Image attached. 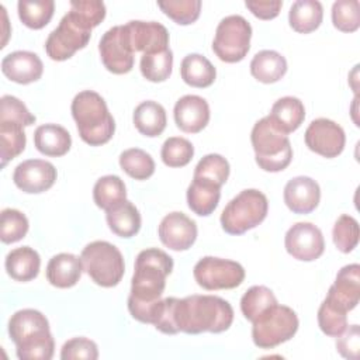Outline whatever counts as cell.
<instances>
[{"label":"cell","mask_w":360,"mask_h":360,"mask_svg":"<svg viewBox=\"0 0 360 360\" xmlns=\"http://www.w3.org/2000/svg\"><path fill=\"white\" fill-rule=\"evenodd\" d=\"M172 270L173 259L166 252L149 248L138 253L128 297V311L134 319L142 323L153 322L166 277Z\"/></svg>","instance_id":"cell-1"},{"label":"cell","mask_w":360,"mask_h":360,"mask_svg":"<svg viewBox=\"0 0 360 360\" xmlns=\"http://www.w3.org/2000/svg\"><path fill=\"white\" fill-rule=\"evenodd\" d=\"M174 322L179 332L198 335L202 332L221 333L233 322V309L228 301L217 295H188L177 298Z\"/></svg>","instance_id":"cell-2"},{"label":"cell","mask_w":360,"mask_h":360,"mask_svg":"<svg viewBox=\"0 0 360 360\" xmlns=\"http://www.w3.org/2000/svg\"><path fill=\"white\" fill-rule=\"evenodd\" d=\"M8 335L21 360H51L55 342L46 316L32 308L14 312L8 319Z\"/></svg>","instance_id":"cell-3"},{"label":"cell","mask_w":360,"mask_h":360,"mask_svg":"<svg viewBox=\"0 0 360 360\" xmlns=\"http://www.w3.org/2000/svg\"><path fill=\"white\" fill-rule=\"evenodd\" d=\"M70 110L83 142L90 146H100L112 138L115 121L104 98L97 91L83 90L77 93Z\"/></svg>","instance_id":"cell-4"},{"label":"cell","mask_w":360,"mask_h":360,"mask_svg":"<svg viewBox=\"0 0 360 360\" xmlns=\"http://www.w3.org/2000/svg\"><path fill=\"white\" fill-rule=\"evenodd\" d=\"M255 159L264 172H281L292 159V148L285 134L278 131L269 117L259 120L250 132Z\"/></svg>","instance_id":"cell-5"},{"label":"cell","mask_w":360,"mask_h":360,"mask_svg":"<svg viewBox=\"0 0 360 360\" xmlns=\"http://www.w3.org/2000/svg\"><path fill=\"white\" fill-rule=\"evenodd\" d=\"M267 211V197L256 188H246L224 208L221 214L222 229L229 235H242L262 224Z\"/></svg>","instance_id":"cell-6"},{"label":"cell","mask_w":360,"mask_h":360,"mask_svg":"<svg viewBox=\"0 0 360 360\" xmlns=\"http://www.w3.org/2000/svg\"><path fill=\"white\" fill-rule=\"evenodd\" d=\"M83 269L89 277L101 287H115L124 273V256L117 246L107 240H94L86 245L80 255Z\"/></svg>","instance_id":"cell-7"},{"label":"cell","mask_w":360,"mask_h":360,"mask_svg":"<svg viewBox=\"0 0 360 360\" xmlns=\"http://www.w3.org/2000/svg\"><path fill=\"white\" fill-rule=\"evenodd\" d=\"M252 323V339L260 349H273L290 340L300 325L297 314L278 302L262 312Z\"/></svg>","instance_id":"cell-8"},{"label":"cell","mask_w":360,"mask_h":360,"mask_svg":"<svg viewBox=\"0 0 360 360\" xmlns=\"http://www.w3.org/2000/svg\"><path fill=\"white\" fill-rule=\"evenodd\" d=\"M91 27L73 10L65 14L59 25L48 35L45 42L46 55L52 60H66L76 51L83 49L91 35Z\"/></svg>","instance_id":"cell-9"},{"label":"cell","mask_w":360,"mask_h":360,"mask_svg":"<svg viewBox=\"0 0 360 360\" xmlns=\"http://www.w3.org/2000/svg\"><path fill=\"white\" fill-rule=\"evenodd\" d=\"M252 27L242 15L232 14L222 18L212 41L214 53L226 63L240 62L250 49Z\"/></svg>","instance_id":"cell-10"},{"label":"cell","mask_w":360,"mask_h":360,"mask_svg":"<svg viewBox=\"0 0 360 360\" xmlns=\"http://www.w3.org/2000/svg\"><path fill=\"white\" fill-rule=\"evenodd\" d=\"M193 274L197 284L208 291L236 288L245 280V269L240 263L214 256L200 259Z\"/></svg>","instance_id":"cell-11"},{"label":"cell","mask_w":360,"mask_h":360,"mask_svg":"<svg viewBox=\"0 0 360 360\" xmlns=\"http://www.w3.org/2000/svg\"><path fill=\"white\" fill-rule=\"evenodd\" d=\"M98 52L104 68L114 75H124L134 68V49L124 25H115L107 30L100 42Z\"/></svg>","instance_id":"cell-12"},{"label":"cell","mask_w":360,"mask_h":360,"mask_svg":"<svg viewBox=\"0 0 360 360\" xmlns=\"http://www.w3.org/2000/svg\"><path fill=\"white\" fill-rule=\"evenodd\" d=\"M304 139L309 150L328 159L339 156L346 143L343 128L329 118L314 120L308 125Z\"/></svg>","instance_id":"cell-13"},{"label":"cell","mask_w":360,"mask_h":360,"mask_svg":"<svg viewBox=\"0 0 360 360\" xmlns=\"http://www.w3.org/2000/svg\"><path fill=\"white\" fill-rule=\"evenodd\" d=\"M285 250L297 260L314 262L322 256L325 240L321 229L311 222H297L285 233Z\"/></svg>","instance_id":"cell-14"},{"label":"cell","mask_w":360,"mask_h":360,"mask_svg":"<svg viewBox=\"0 0 360 360\" xmlns=\"http://www.w3.org/2000/svg\"><path fill=\"white\" fill-rule=\"evenodd\" d=\"M56 176V169L51 162L28 159L14 169L13 181L22 193L39 194L53 186Z\"/></svg>","instance_id":"cell-15"},{"label":"cell","mask_w":360,"mask_h":360,"mask_svg":"<svg viewBox=\"0 0 360 360\" xmlns=\"http://www.w3.org/2000/svg\"><path fill=\"white\" fill-rule=\"evenodd\" d=\"M160 242L174 252L187 250L197 239L195 222L183 212L174 211L163 217L159 224Z\"/></svg>","instance_id":"cell-16"},{"label":"cell","mask_w":360,"mask_h":360,"mask_svg":"<svg viewBox=\"0 0 360 360\" xmlns=\"http://www.w3.org/2000/svg\"><path fill=\"white\" fill-rule=\"evenodd\" d=\"M134 52L155 53L169 48V31L156 21L132 20L125 24Z\"/></svg>","instance_id":"cell-17"},{"label":"cell","mask_w":360,"mask_h":360,"mask_svg":"<svg viewBox=\"0 0 360 360\" xmlns=\"http://www.w3.org/2000/svg\"><path fill=\"white\" fill-rule=\"evenodd\" d=\"M325 300L345 312L357 307L360 300V266L357 263L346 264L338 271Z\"/></svg>","instance_id":"cell-18"},{"label":"cell","mask_w":360,"mask_h":360,"mask_svg":"<svg viewBox=\"0 0 360 360\" xmlns=\"http://www.w3.org/2000/svg\"><path fill=\"white\" fill-rule=\"evenodd\" d=\"M176 125L187 134L202 131L210 121V105L205 98L195 94L180 97L173 110Z\"/></svg>","instance_id":"cell-19"},{"label":"cell","mask_w":360,"mask_h":360,"mask_svg":"<svg viewBox=\"0 0 360 360\" xmlns=\"http://www.w3.org/2000/svg\"><path fill=\"white\" fill-rule=\"evenodd\" d=\"M284 202L294 214L312 212L321 200L319 184L308 176H297L284 187Z\"/></svg>","instance_id":"cell-20"},{"label":"cell","mask_w":360,"mask_h":360,"mask_svg":"<svg viewBox=\"0 0 360 360\" xmlns=\"http://www.w3.org/2000/svg\"><path fill=\"white\" fill-rule=\"evenodd\" d=\"M3 75L18 84H28L41 79L44 65L39 56L30 51H14L1 60Z\"/></svg>","instance_id":"cell-21"},{"label":"cell","mask_w":360,"mask_h":360,"mask_svg":"<svg viewBox=\"0 0 360 360\" xmlns=\"http://www.w3.org/2000/svg\"><path fill=\"white\" fill-rule=\"evenodd\" d=\"M82 259L72 253L55 255L46 266V280L58 288H70L82 277Z\"/></svg>","instance_id":"cell-22"},{"label":"cell","mask_w":360,"mask_h":360,"mask_svg":"<svg viewBox=\"0 0 360 360\" xmlns=\"http://www.w3.org/2000/svg\"><path fill=\"white\" fill-rule=\"evenodd\" d=\"M267 117L278 131L287 135L298 129L304 122L305 107L300 98L285 96L273 104Z\"/></svg>","instance_id":"cell-23"},{"label":"cell","mask_w":360,"mask_h":360,"mask_svg":"<svg viewBox=\"0 0 360 360\" xmlns=\"http://www.w3.org/2000/svg\"><path fill=\"white\" fill-rule=\"evenodd\" d=\"M34 145L45 156L59 158L69 152L72 138L66 128L58 124L39 125L34 132Z\"/></svg>","instance_id":"cell-24"},{"label":"cell","mask_w":360,"mask_h":360,"mask_svg":"<svg viewBox=\"0 0 360 360\" xmlns=\"http://www.w3.org/2000/svg\"><path fill=\"white\" fill-rule=\"evenodd\" d=\"M6 271L15 281L34 280L41 267V257L37 250L30 246H21L10 250L6 256Z\"/></svg>","instance_id":"cell-25"},{"label":"cell","mask_w":360,"mask_h":360,"mask_svg":"<svg viewBox=\"0 0 360 360\" xmlns=\"http://www.w3.org/2000/svg\"><path fill=\"white\" fill-rule=\"evenodd\" d=\"M219 198L221 187L218 184L193 177L187 188V204L194 214L208 217L218 207Z\"/></svg>","instance_id":"cell-26"},{"label":"cell","mask_w":360,"mask_h":360,"mask_svg":"<svg viewBox=\"0 0 360 360\" xmlns=\"http://www.w3.org/2000/svg\"><path fill=\"white\" fill-rule=\"evenodd\" d=\"M105 219L112 233L120 238H132L141 229V214L128 200H124L107 210Z\"/></svg>","instance_id":"cell-27"},{"label":"cell","mask_w":360,"mask_h":360,"mask_svg":"<svg viewBox=\"0 0 360 360\" xmlns=\"http://www.w3.org/2000/svg\"><path fill=\"white\" fill-rule=\"evenodd\" d=\"M132 121L135 128L145 136H159L167 124L166 111L162 104L153 100H146L138 104L134 110Z\"/></svg>","instance_id":"cell-28"},{"label":"cell","mask_w":360,"mask_h":360,"mask_svg":"<svg viewBox=\"0 0 360 360\" xmlns=\"http://www.w3.org/2000/svg\"><path fill=\"white\" fill-rule=\"evenodd\" d=\"M287 72L285 58L273 49L257 52L250 62L252 76L262 83H276Z\"/></svg>","instance_id":"cell-29"},{"label":"cell","mask_w":360,"mask_h":360,"mask_svg":"<svg viewBox=\"0 0 360 360\" xmlns=\"http://www.w3.org/2000/svg\"><path fill=\"white\" fill-rule=\"evenodd\" d=\"M180 75L186 84L204 89L215 82L217 70L205 56L200 53H188L181 60Z\"/></svg>","instance_id":"cell-30"},{"label":"cell","mask_w":360,"mask_h":360,"mask_svg":"<svg viewBox=\"0 0 360 360\" xmlns=\"http://www.w3.org/2000/svg\"><path fill=\"white\" fill-rule=\"evenodd\" d=\"M323 18L322 4L316 0H297L288 11L290 27L300 34L315 31Z\"/></svg>","instance_id":"cell-31"},{"label":"cell","mask_w":360,"mask_h":360,"mask_svg":"<svg viewBox=\"0 0 360 360\" xmlns=\"http://www.w3.org/2000/svg\"><path fill=\"white\" fill-rule=\"evenodd\" d=\"M27 138L24 125L11 121H0V159L1 167L17 158L25 149Z\"/></svg>","instance_id":"cell-32"},{"label":"cell","mask_w":360,"mask_h":360,"mask_svg":"<svg viewBox=\"0 0 360 360\" xmlns=\"http://www.w3.org/2000/svg\"><path fill=\"white\" fill-rule=\"evenodd\" d=\"M93 200L98 208L105 211L127 200V188L121 177L115 174L100 177L93 187Z\"/></svg>","instance_id":"cell-33"},{"label":"cell","mask_w":360,"mask_h":360,"mask_svg":"<svg viewBox=\"0 0 360 360\" xmlns=\"http://www.w3.org/2000/svg\"><path fill=\"white\" fill-rule=\"evenodd\" d=\"M21 22L31 30L44 28L52 18L53 0H20L17 4Z\"/></svg>","instance_id":"cell-34"},{"label":"cell","mask_w":360,"mask_h":360,"mask_svg":"<svg viewBox=\"0 0 360 360\" xmlns=\"http://www.w3.org/2000/svg\"><path fill=\"white\" fill-rule=\"evenodd\" d=\"M173 68V52L170 48L155 52V53H145L141 58L139 69L142 76L153 83H160L169 79L172 75Z\"/></svg>","instance_id":"cell-35"},{"label":"cell","mask_w":360,"mask_h":360,"mask_svg":"<svg viewBox=\"0 0 360 360\" xmlns=\"http://www.w3.org/2000/svg\"><path fill=\"white\" fill-rule=\"evenodd\" d=\"M121 169L135 180H146L155 173V160L139 148H131L120 155Z\"/></svg>","instance_id":"cell-36"},{"label":"cell","mask_w":360,"mask_h":360,"mask_svg":"<svg viewBox=\"0 0 360 360\" xmlns=\"http://www.w3.org/2000/svg\"><path fill=\"white\" fill-rule=\"evenodd\" d=\"M277 304L273 291L264 285L250 287L240 298V311L243 316L253 322L262 312Z\"/></svg>","instance_id":"cell-37"},{"label":"cell","mask_w":360,"mask_h":360,"mask_svg":"<svg viewBox=\"0 0 360 360\" xmlns=\"http://www.w3.org/2000/svg\"><path fill=\"white\" fill-rule=\"evenodd\" d=\"M193 177L215 183L221 187L229 177V163L218 153H208L197 163Z\"/></svg>","instance_id":"cell-38"},{"label":"cell","mask_w":360,"mask_h":360,"mask_svg":"<svg viewBox=\"0 0 360 360\" xmlns=\"http://www.w3.org/2000/svg\"><path fill=\"white\" fill-rule=\"evenodd\" d=\"M194 156L193 143L181 136L167 138L160 150V158L163 163L169 167H183L190 163Z\"/></svg>","instance_id":"cell-39"},{"label":"cell","mask_w":360,"mask_h":360,"mask_svg":"<svg viewBox=\"0 0 360 360\" xmlns=\"http://www.w3.org/2000/svg\"><path fill=\"white\" fill-rule=\"evenodd\" d=\"M27 217L14 208H4L0 214V239L3 243H14L21 240L28 232Z\"/></svg>","instance_id":"cell-40"},{"label":"cell","mask_w":360,"mask_h":360,"mask_svg":"<svg viewBox=\"0 0 360 360\" xmlns=\"http://www.w3.org/2000/svg\"><path fill=\"white\" fill-rule=\"evenodd\" d=\"M159 8L179 25H188L197 21L201 11L200 0H166L158 1Z\"/></svg>","instance_id":"cell-41"},{"label":"cell","mask_w":360,"mask_h":360,"mask_svg":"<svg viewBox=\"0 0 360 360\" xmlns=\"http://www.w3.org/2000/svg\"><path fill=\"white\" fill-rule=\"evenodd\" d=\"M359 235V222L352 215L343 214L336 219L332 229V238L335 246L342 253H349L357 246Z\"/></svg>","instance_id":"cell-42"},{"label":"cell","mask_w":360,"mask_h":360,"mask_svg":"<svg viewBox=\"0 0 360 360\" xmlns=\"http://www.w3.org/2000/svg\"><path fill=\"white\" fill-rule=\"evenodd\" d=\"M332 22L342 32H354L360 27V3L338 0L332 6Z\"/></svg>","instance_id":"cell-43"},{"label":"cell","mask_w":360,"mask_h":360,"mask_svg":"<svg viewBox=\"0 0 360 360\" xmlns=\"http://www.w3.org/2000/svg\"><path fill=\"white\" fill-rule=\"evenodd\" d=\"M347 312L323 300L318 309V325L321 330L332 338L339 336L347 328Z\"/></svg>","instance_id":"cell-44"},{"label":"cell","mask_w":360,"mask_h":360,"mask_svg":"<svg viewBox=\"0 0 360 360\" xmlns=\"http://www.w3.org/2000/svg\"><path fill=\"white\" fill-rule=\"evenodd\" d=\"M35 115L31 114L25 104L17 97L6 94L0 98V121H11L30 127L35 122Z\"/></svg>","instance_id":"cell-45"},{"label":"cell","mask_w":360,"mask_h":360,"mask_svg":"<svg viewBox=\"0 0 360 360\" xmlns=\"http://www.w3.org/2000/svg\"><path fill=\"white\" fill-rule=\"evenodd\" d=\"M62 360H73V359H86L96 360L98 359L97 345L87 338H72L66 340L60 349Z\"/></svg>","instance_id":"cell-46"},{"label":"cell","mask_w":360,"mask_h":360,"mask_svg":"<svg viewBox=\"0 0 360 360\" xmlns=\"http://www.w3.org/2000/svg\"><path fill=\"white\" fill-rule=\"evenodd\" d=\"M70 10L76 11L91 28L105 18V4L100 0H72Z\"/></svg>","instance_id":"cell-47"},{"label":"cell","mask_w":360,"mask_h":360,"mask_svg":"<svg viewBox=\"0 0 360 360\" xmlns=\"http://www.w3.org/2000/svg\"><path fill=\"white\" fill-rule=\"evenodd\" d=\"M336 349L345 359L357 360L360 352V329L359 325L346 328L339 336H336Z\"/></svg>","instance_id":"cell-48"},{"label":"cell","mask_w":360,"mask_h":360,"mask_svg":"<svg viewBox=\"0 0 360 360\" xmlns=\"http://www.w3.org/2000/svg\"><path fill=\"white\" fill-rule=\"evenodd\" d=\"M246 8L252 11V14L260 20H271L278 15L283 1L280 0H249L245 1Z\"/></svg>","instance_id":"cell-49"}]
</instances>
